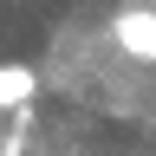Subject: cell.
I'll list each match as a JSON object with an SVG mask.
<instances>
[{
  "label": "cell",
  "mask_w": 156,
  "mask_h": 156,
  "mask_svg": "<svg viewBox=\"0 0 156 156\" xmlns=\"http://www.w3.org/2000/svg\"><path fill=\"white\" fill-rule=\"evenodd\" d=\"M33 91H39V78L26 65H0V111H7V104H26Z\"/></svg>",
  "instance_id": "7a4b0ae2"
},
{
  "label": "cell",
  "mask_w": 156,
  "mask_h": 156,
  "mask_svg": "<svg viewBox=\"0 0 156 156\" xmlns=\"http://www.w3.org/2000/svg\"><path fill=\"white\" fill-rule=\"evenodd\" d=\"M111 33H117V52L156 65V7H124V13L111 20Z\"/></svg>",
  "instance_id": "6da1fadb"
},
{
  "label": "cell",
  "mask_w": 156,
  "mask_h": 156,
  "mask_svg": "<svg viewBox=\"0 0 156 156\" xmlns=\"http://www.w3.org/2000/svg\"><path fill=\"white\" fill-rule=\"evenodd\" d=\"M150 7H156V0H150Z\"/></svg>",
  "instance_id": "3957f363"
}]
</instances>
